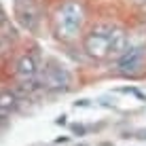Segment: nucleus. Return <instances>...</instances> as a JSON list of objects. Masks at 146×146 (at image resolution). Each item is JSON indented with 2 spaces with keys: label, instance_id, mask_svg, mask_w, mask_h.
<instances>
[{
  "label": "nucleus",
  "instance_id": "obj_1",
  "mask_svg": "<svg viewBox=\"0 0 146 146\" xmlns=\"http://www.w3.org/2000/svg\"><path fill=\"white\" fill-rule=\"evenodd\" d=\"M83 23H85V7L80 0H66L57 9L55 30L62 40H74L83 30Z\"/></svg>",
  "mask_w": 146,
  "mask_h": 146
},
{
  "label": "nucleus",
  "instance_id": "obj_2",
  "mask_svg": "<svg viewBox=\"0 0 146 146\" xmlns=\"http://www.w3.org/2000/svg\"><path fill=\"white\" fill-rule=\"evenodd\" d=\"M110 23H95L91 32L85 36V51L93 59H108V42H110Z\"/></svg>",
  "mask_w": 146,
  "mask_h": 146
},
{
  "label": "nucleus",
  "instance_id": "obj_3",
  "mask_svg": "<svg viewBox=\"0 0 146 146\" xmlns=\"http://www.w3.org/2000/svg\"><path fill=\"white\" fill-rule=\"evenodd\" d=\"M15 72H17V78L19 80H38V74H40V62L34 53H21L15 64Z\"/></svg>",
  "mask_w": 146,
  "mask_h": 146
},
{
  "label": "nucleus",
  "instance_id": "obj_4",
  "mask_svg": "<svg viewBox=\"0 0 146 146\" xmlns=\"http://www.w3.org/2000/svg\"><path fill=\"white\" fill-rule=\"evenodd\" d=\"M129 49V36L123 28H112L110 32V42H108V59H117Z\"/></svg>",
  "mask_w": 146,
  "mask_h": 146
},
{
  "label": "nucleus",
  "instance_id": "obj_5",
  "mask_svg": "<svg viewBox=\"0 0 146 146\" xmlns=\"http://www.w3.org/2000/svg\"><path fill=\"white\" fill-rule=\"evenodd\" d=\"M15 15H17V21L21 23L26 30L32 32V30L36 28L38 13H36V9L32 7L30 0H17V2H15Z\"/></svg>",
  "mask_w": 146,
  "mask_h": 146
},
{
  "label": "nucleus",
  "instance_id": "obj_6",
  "mask_svg": "<svg viewBox=\"0 0 146 146\" xmlns=\"http://www.w3.org/2000/svg\"><path fill=\"white\" fill-rule=\"evenodd\" d=\"M117 64H119L121 72H125V74L135 72V70L140 68V64H142V49H140V47H131V44H129V49L117 59Z\"/></svg>",
  "mask_w": 146,
  "mask_h": 146
},
{
  "label": "nucleus",
  "instance_id": "obj_7",
  "mask_svg": "<svg viewBox=\"0 0 146 146\" xmlns=\"http://www.w3.org/2000/svg\"><path fill=\"white\" fill-rule=\"evenodd\" d=\"M19 108V95L11 91V89H4L0 91V112L2 114H11Z\"/></svg>",
  "mask_w": 146,
  "mask_h": 146
},
{
  "label": "nucleus",
  "instance_id": "obj_8",
  "mask_svg": "<svg viewBox=\"0 0 146 146\" xmlns=\"http://www.w3.org/2000/svg\"><path fill=\"white\" fill-rule=\"evenodd\" d=\"M9 23V17H7V11H4V7L0 4V30H2L4 26Z\"/></svg>",
  "mask_w": 146,
  "mask_h": 146
},
{
  "label": "nucleus",
  "instance_id": "obj_9",
  "mask_svg": "<svg viewBox=\"0 0 146 146\" xmlns=\"http://www.w3.org/2000/svg\"><path fill=\"white\" fill-rule=\"evenodd\" d=\"M7 51H9V42H7L2 36H0V55H4Z\"/></svg>",
  "mask_w": 146,
  "mask_h": 146
},
{
  "label": "nucleus",
  "instance_id": "obj_10",
  "mask_svg": "<svg viewBox=\"0 0 146 146\" xmlns=\"http://www.w3.org/2000/svg\"><path fill=\"white\" fill-rule=\"evenodd\" d=\"M138 2H142V0H138Z\"/></svg>",
  "mask_w": 146,
  "mask_h": 146
}]
</instances>
